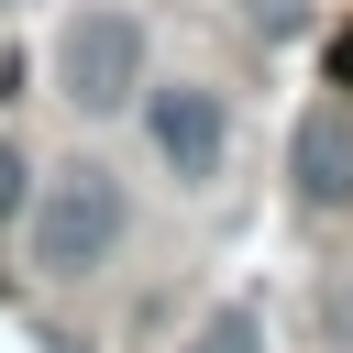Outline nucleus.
<instances>
[{"instance_id":"nucleus-4","label":"nucleus","mask_w":353,"mask_h":353,"mask_svg":"<svg viewBox=\"0 0 353 353\" xmlns=\"http://www.w3.org/2000/svg\"><path fill=\"white\" fill-rule=\"evenodd\" d=\"M287 176L309 210H353V110H309L287 143Z\"/></svg>"},{"instance_id":"nucleus-2","label":"nucleus","mask_w":353,"mask_h":353,"mask_svg":"<svg viewBox=\"0 0 353 353\" xmlns=\"http://www.w3.org/2000/svg\"><path fill=\"white\" fill-rule=\"evenodd\" d=\"M132 88H143V22L110 11V0L66 11V33H55V99H77V110H132Z\"/></svg>"},{"instance_id":"nucleus-1","label":"nucleus","mask_w":353,"mask_h":353,"mask_svg":"<svg viewBox=\"0 0 353 353\" xmlns=\"http://www.w3.org/2000/svg\"><path fill=\"white\" fill-rule=\"evenodd\" d=\"M22 232H33V276H99L121 254V232H132V199H121V176L99 154H77L22 199Z\"/></svg>"},{"instance_id":"nucleus-3","label":"nucleus","mask_w":353,"mask_h":353,"mask_svg":"<svg viewBox=\"0 0 353 353\" xmlns=\"http://www.w3.org/2000/svg\"><path fill=\"white\" fill-rule=\"evenodd\" d=\"M132 110H143V143H154V165L176 176V188H210L221 176V154H232V110H221V88H132Z\"/></svg>"},{"instance_id":"nucleus-8","label":"nucleus","mask_w":353,"mask_h":353,"mask_svg":"<svg viewBox=\"0 0 353 353\" xmlns=\"http://www.w3.org/2000/svg\"><path fill=\"white\" fill-rule=\"evenodd\" d=\"M0 11H11V0H0Z\"/></svg>"},{"instance_id":"nucleus-6","label":"nucleus","mask_w":353,"mask_h":353,"mask_svg":"<svg viewBox=\"0 0 353 353\" xmlns=\"http://www.w3.org/2000/svg\"><path fill=\"white\" fill-rule=\"evenodd\" d=\"M22 199H33V165H22L11 132H0V221H22Z\"/></svg>"},{"instance_id":"nucleus-7","label":"nucleus","mask_w":353,"mask_h":353,"mask_svg":"<svg viewBox=\"0 0 353 353\" xmlns=\"http://www.w3.org/2000/svg\"><path fill=\"white\" fill-rule=\"evenodd\" d=\"M331 77H342V88H353V22H342V33H331Z\"/></svg>"},{"instance_id":"nucleus-5","label":"nucleus","mask_w":353,"mask_h":353,"mask_svg":"<svg viewBox=\"0 0 353 353\" xmlns=\"http://www.w3.org/2000/svg\"><path fill=\"white\" fill-rule=\"evenodd\" d=\"M176 353H265V309H254V298H221Z\"/></svg>"}]
</instances>
